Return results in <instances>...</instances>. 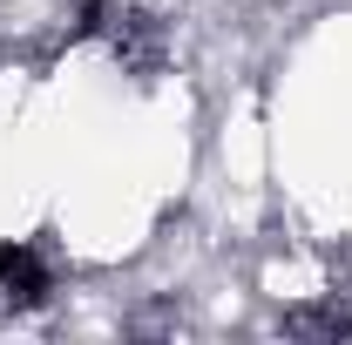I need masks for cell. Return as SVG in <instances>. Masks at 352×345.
I'll return each instance as SVG.
<instances>
[{
	"label": "cell",
	"mask_w": 352,
	"mask_h": 345,
	"mask_svg": "<svg viewBox=\"0 0 352 345\" xmlns=\"http://www.w3.org/2000/svg\"><path fill=\"white\" fill-rule=\"evenodd\" d=\"M95 27H102V41L116 47L129 68H156V54H163V27H156L149 14H135V7H102Z\"/></svg>",
	"instance_id": "cell-1"
}]
</instances>
